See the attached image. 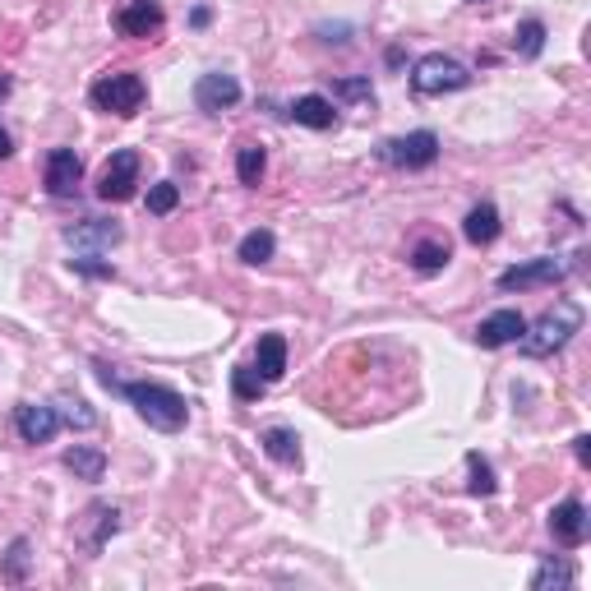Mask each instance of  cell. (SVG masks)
<instances>
[{
    "label": "cell",
    "mask_w": 591,
    "mask_h": 591,
    "mask_svg": "<svg viewBox=\"0 0 591 591\" xmlns=\"http://www.w3.org/2000/svg\"><path fill=\"white\" fill-rule=\"evenodd\" d=\"M116 393H125L130 398V407L144 416L153 430H167V435H176V430H185V421H190V407H185V398L176 393V388L167 384H116Z\"/></svg>",
    "instance_id": "obj_1"
},
{
    "label": "cell",
    "mask_w": 591,
    "mask_h": 591,
    "mask_svg": "<svg viewBox=\"0 0 591 591\" xmlns=\"http://www.w3.org/2000/svg\"><path fill=\"white\" fill-rule=\"evenodd\" d=\"M582 328V305L578 301H559L555 310H545L536 324L522 328V356H555L559 347H568V338Z\"/></svg>",
    "instance_id": "obj_2"
},
{
    "label": "cell",
    "mask_w": 591,
    "mask_h": 591,
    "mask_svg": "<svg viewBox=\"0 0 591 591\" xmlns=\"http://www.w3.org/2000/svg\"><path fill=\"white\" fill-rule=\"evenodd\" d=\"M471 84V70L462 61H453V56H444V51H430V56H421L416 61V70H411V88L421 97H439V93H458V88Z\"/></svg>",
    "instance_id": "obj_3"
},
{
    "label": "cell",
    "mask_w": 591,
    "mask_h": 591,
    "mask_svg": "<svg viewBox=\"0 0 591 591\" xmlns=\"http://www.w3.org/2000/svg\"><path fill=\"white\" fill-rule=\"evenodd\" d=\"M88 97H93L97 111H111V116H134V111L144 107L148 88H144L139 74H102Z\"/></svg>",
    "instance_id": "obj_4"
},
{
    "label": "cell",
    "mask_w": 591,
    "mask_h": 591,
    "mask_svg": "<svg viewBox=\"0 0 591 591\" xmlns=\"http://www.w3.org/2000/svg\"><path fill=\"white\" fill-rule=\"evenodd\" d=\"M134 185H139V153L134 148H121V153H111L97 171V194L107 199V204H125L134 199Z\"/></svg>",
    "instance_id": "obj_5"
},
{
    "label": "cell",
    "mask_w": 591,
    "mask_h": 591,
    "mask_svg": "<svg viewBox=\"0 0 591 591\" xmlns=\"http://www.w3.org/2000/svg\"><path fill=\"white\" fill-rule=\"evenodd\" d=\"M568 278V264L545 254V259H531V264H518V268H504L499 273V291H541V287H555V282Z\"/></svg>",
    "instance_id": "obj_6"
},
{
    "label": "cell",
    "mask_w": 591,
    "mask_h": 591,
    "mask_svg": "<svg viewBox=\"0 0 591 591\" xmlns=\"http://www.w3.org/2000/svg\"><path fill=\"white\" fill-rule=\"evenodd\" d=\"M379 153H384V162H393L402 171H421V167H435L439 139L430 130H416V134H402V139H388Z\"/></svg>",
    "instance_id": "obj_7"
},
{
    "label": "cell",
    "mask_w": 591,
    "mask_h": 591,
    "mask_svg": "<svg viewBox=\"0 0 591 591\" xmlns=\"http://www.w3.org/2000/svg\"><path fill=\"white\" fill-rule=\"evenodd\" d=\"M14 430L24 444H51L56 430H61V411L56 407H42V402H24L14 411Z\"/></svg>",
    "instance_id": "obj_8"
},
{
    "label": "cell",
    "mask_w": 591,
    "mask_h": 591,
    "mask_svg": "<svg viewBox=\"0 0 591 591\" xmlns=\"http://www.w3.org/2000/svg\"><path fill=\"white\" fill-rule=\"evenodd\" d=\"M162 24H167V14L157 0H125L116 10V33L121 37H153Z\"/></svg>",
    "instance_id": "obj_9"
},
{
    "label": "cell",
    "mask_w": 591,
    "mask_h": 591,
    "mask_svg": "<svg viewBox=\"0 0 591 591\" xmlns=\"http://www.w3.org/2000/svg\"><path fill=\"white\" fill-rule=\"evenodd\" d=\"M79 181H84L79 153H74V148H51L47 153V190L56 194V199H70V194L79 190Z\"/></svg>",
    "instance_id": "obj_10"
},
{
    "label": "cell",
    "mask_w": 591,
    "mask_h": 591,
    "mask_svg": "<svg viewBox=\"0 0 591 591\" xmlns=\"http://www.w3.org/2000/svg\"><path fill=\"white\" fill-rule=\"evenodd\" d=\"M241 102V84H236V74H204L199 84H194V107L199 111H227Z\"/></svg>",
    "instance_id": "obj_11"
},
{
    "label": "cell",
    "mask_w": 591,
    "mask_h": 591,
    "mask_svg": "<svg viewBox=\"0 0 591 591\" xmlns=\"http://www.w3.org/2000/svg\"><path fill=\"white\" fill-rule=\"evenodd\" d=\"M587 527H591V518H587V508H582V499H564L550 513V531H555V541L568 545V550L587 541Z\"/></svg>",
    "instance_id": "obj_12"
},
{
    "label": "cell",
    "mask_w": 591,
    "mask_h": 591,
    "mask_svg": "<svg viewBox=\"0 0 591 591\" xmlns=\"http://www.w3.org/2000/svg\"><path fill=\"white\" fill-rule=\"evenodd\" d=\"M522 328H527V319H522L518 310H495V314H485L481 319L476 342H481V347H508V342L522 338Z\"/></svg>",
    "instance_id": "obj_13"
},
{
    "label": "cell",
    "mask_w": 591,
    "mask_h": 591,
    "mask_svg": "<svg viewBox=\"0 0 591 591\" xmlns=\"http://www.w3.org/2000/svg\"><path fill=\"white\" fill-rule=\"evenodd\" d=\"M254 374L264 384H278L282 374H287V338L282 333H264L259 338V347H254Z\"/></svg>",
    "instance_id": "obj_14"
},
{
    "label": "cell",
    "mask_w": 591,
    "mask_h": 591,
    "mask_svg": "<svg viewBox=\"0 0 591 591\" xmlns=\"http://www.w3.org/2000/svg\"><path fill=\"white\" fill-rule=\"evenodd\" d=\"M291 116H296V125H310V130H333V121H338V111H333V102L319 93H305L296 97V107H291Z\"/></svg>",
    "instance_id": "obj_15"
},
{
    "label": "cell",
    "mask_w": 591,
    "mask_h": 591,
    "mask_svg": "<svg viewBox=\"0 0 591 591\" xmlns=\"http://www.w3.org/2000/svg\"><path fill=\"white\" fill-rule=\"evenodd\" d=\"M264 453L273 462H282V467H296L301 462V435L296 430H287V425H273V430H264Z\"/></svg>",
    "instance_id": "obj_16"
},
{
    "label": "cell",
    "mask_w": 591,
    "mask_h": 591,
    "mask_svg": "<svg viewBox=\"0 0 591 591\" xmlns=\"http://www.w3.org/2000/svg\"><path fill=\"white\" fill-rule=\"evenodd\" d=\"M65 467L79 476V481H102L107 476V453L102 448H93V444H74L70 453H65Z\"/></svg>",
    "instance_id": "obj_17"
},
{
    "label": "cell",
    "mask_w": 591,
    "mask_h": 591,
    "mask_svg": "<svg viewBox=\"0 0 591 591\" xmlns=\"http://www.w3.org/2000/svg\"><path fill=\"white\" fill-rule=\"evenodd\" d=\"M65 241H70V245H97V250H111V245L121 241V227H116V222L88 218V222H74V227L65 231Z\"/></svg>",
    "instance_id": "obj_18"
},
{
    "label": "cell",
    "mask_w": 591,
    "mask_h": 591,
    "mask_svg": "<svg viewBox=\"0 0 591 591\" xmlns=\"http://www.w3.org/2000/svg\"><path fill=\"white\" fill-rule=\"evenodd\" d=\"M462 236H467L471 245H490L499 236V208L495 204H476L467 213V222H462Z\"/></svg>",
    "instance_id": "obj_19"
},
{
    "label": "cell",
    "mask_w": 591,
    "mask_h": 591,
    "mask_svg": "<svg viewBox=\"0 0 591 591\" xmlns=\"http://www.w3.org/2000/svg\"><path fill=\"white\" fill-rule=\"evenodd\" d=\"M513 47H518L522 61H536V56L545 51V24L541 19H522L518 33H513Z\"/></svg>",
    "instance_id": "obj_20"
},
{
    "label": "cell",
    "mask_w": 591,
    "mask_h": 591,
    "mask_svg": "<svg viewBox=\"0 0 591 591\" xmlns=\"http://www.w3.org/2000/svg\"><path fill=\"white\" fill-rule=\"evenodd\" d=\"M264 167H268V153L259 144H241V153H236V176H241V185H259L264 181Z\"/></svg>",
    "instance_id": "obj_21"
},
{
    "label": "cell",
    "mask_w": 591,
    "mask_h": 591,
    "mask_svg": "<svg viewBox=\"0 0 591 591\" xmlns=\"http://www.w3.org/2000/svg\"><path fill=\"white\" fill-rule=\"evenodd\" d=\"M564 591V587H573V568L568 564H559V559H545L536 573H531V591Z\"/></svg>",
    "instance_id": "obj_22"
},
{
    "label": "cell",
    "mask_w": 591,
    "mask_h": 591,
    "mask_svg": "<svg viewBox=\"0 0 591 591\" xmlns=\"http://www.w3.org/2000/svg\"><path fill=\"white\" fill-rule=\"evenodd\" d=\"M28 564H33V545L19 536V541H10V550H5V564H0V573H5V582H24L28 578Z\"/></svg>",
    "instance_id": "obj_23"
},
{
    "label": "cell",
    "mask_w": 591,
    "mask_h": 591,
    "mask_svg": "<svg viewBox=\"0 0 591 591\" xmlns=\"http://www.w3.org/2000/svg\"><path fill=\"white\" fill-rule=\"evenodd\" d=\"M448 259H453V254H448L444 241H421L411 250V268H416V273H439Z\"/></svg>",
    "instance_id": "obj_24"
},
{
    "label": "cell",
    "mask_w": 591,
    "mask_h": 591,
    "mask_svg": "<svg viewBox=\"0 0 591 591\" xmlns=\"http://www.w3.org/2000/svg\"><path fill=\"white\" fill-rule=\"evenodd\" d=\"M273 250H278V241H273V231H264V227H259V231H250V236H245V241H241V250H236V254H241L245 264H268V259H273Z\"/></svg>",
    "instance_id": "obj_25"
},
{
    "label": "cell",
    "mask_w": 591,
    "mask_h": 591,
    "mask_svg": "<svg viewBox=\"0 0 591 591\" xmlns=\"http://www.w3.org/2000/svg\"><path fill=\"white\" fill-rule=\"evenodd\" d=\"M467 471H471V495H495L499 490L495 471H490V462L481 453H467Z\"/></svg>",
    "instance_id": "obj_26"
},
{
    "label": "cell",
    "mask_w": 591,
    "mask_h": 591,
    "mask_svg": "<svg viewBox=\"0 0 591 591\" xmlns=\"http://www.w3.org/2000/svg\"><path fill=\"white\" fill-rule=\"evenodd\" d=\"M176 204H181V190H176L171 181H157L153 190H148V213H157V218H162V213H171Z\"/></svg>",
    "instance_id": "obj_27"
},
{
    "label": "cell",
    "mask_w": 591,
    "mask_h": 591,
    "mask_svg": "<svg viewBox=\"0 0 591 591\" xmlns=\"http://www.w3.org/2000/svg\"><path fill=\"white\" fill-rule=\"evenodd\" d=\"M61 407H65V411H61V421L79 425V430H93V425H97V411L88 407V402H79V398H65Z\"/></svg>",
    "instance_id": "obj_28"
},
{
    "label": "cell",
    "mask_w": 591,
    "mask_h": 591,
    "mask_svg": "<svg viewBox=\"0 0 591 591\" xmlns=\"http://www.w3.org/2000/svg\"><path fill=\"white\" fill-rule=\"evenodd\" d=\"M231 388H236V398L254 402V398H259V393H264V379H259V374H254V370H245V365H241V370L231 374Z\"/></svg>",
    "instance_id": "obj_29"
},
{
    "label": "cell",
    "mask_w": 591,
    "mask_h": 591,
    "mask_svg": "<svg viewBox=\"0 0 591 591\" xmlns=\"http://www.w3.org/2000/svg\"><path fill=\"white\" fill-rule=\"evenodd\" d=\"M74 273H88V278H116V268L111 264H97V254H79V259H70Z\"/></svg>",
    "instance_id": "obj_30"
},
{
    "label": "cell",
    "mask_w": 591,
    "mask_h": 591,
    "mask_svg": "<svg viewBox=\"0 0 591 591\" xmlns=\"http://www.w3.org/2000/svg\"><path fill=\"white\" fill-rule=\"evenodd\" d=\"M333 93L347 97V102H361V97H374V88H370V79H338Z\"/></svg>",
    "instance_id": "obj_31"
},
{
    "label": "cell",
    "mask_w": 591,
    "mask_h": 591,
    "mask_svg": "<svg viewBox=\"0 0 591 591\" xmlns=\"http://www.w3.org/2000/svg\"><path fill=\"white\" fill-rule=\"evenodd\" d=\"M573 453H578V462L587 467V462H591V439H587V435H578V439H573Z\"/></svg>",
    "instance_id": "obj_32"
},
{
    "label": "cell",
    "mask_w": 591,
    "mask_h": 591,
    "mask_svg": "<svg viewBox=\"0 0 591 591\" xmlns=\"http://www.w3.org/2000/svg\"><path fill=\"white\" fill-rule=\"evenodd\" d=\"M190 24H194V28H204V24H208V5H199V10L190 14Z\"/></svg>",
    "instance_id": "obj_33"
},
{
    "label": "cell",
    "mask_w": 591,
    "mask_h": 591,
    "mask_svg": "<svg viewBox=\"0 0 591 591\" xmlns=\"http://www.w3.org/2000/svg\"><path fill=\"white\" fill-rule=\"evenodd\" d=\"M10 153H14V144H10V134L0 130V162H5V157H10Z\"/></svg>",
    "instance_id": "obj_34"
},
{
    "label": "cell",
    "mask_w": 591,
    "mask_h": 591,
    "mask_svg": "<svg viewBox=\"0 0 591 591\" xmlns=\"http://www.w3.org/2000/svg\"><path fill=\"white\" fill-rule=\"evenodd\" d=\"M5 93H10V79H5V74H0V97H5Z\"/></svg>",
    "instance_id": "obj_35"
},
{
    "label": "cell",
    "mask_w": 591,
    "mask_h": 591,
    "mask_svg": "<svg viewBox=\"0 0 591 591\" xmlns=\"http://www.w3.org/2000/svg\"><path fill=\"white\" fill-rule=\"evenodd\" d=\"M471 5H485V0H471Z\"/></svg>",
    "instance_id": "obj_36"
}]
</instances>
